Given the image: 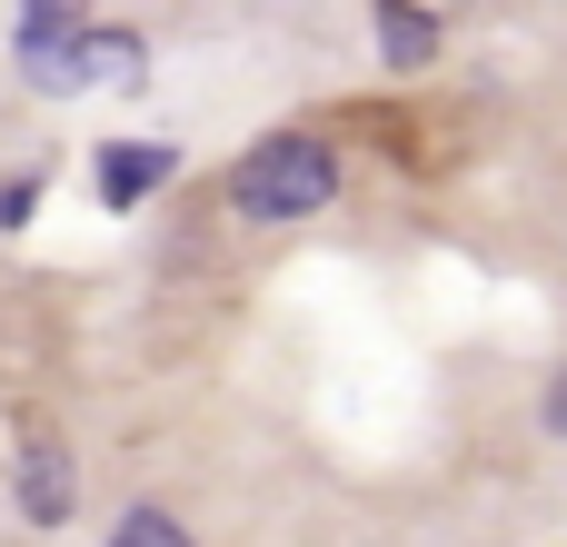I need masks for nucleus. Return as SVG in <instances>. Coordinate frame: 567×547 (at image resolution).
<instances>
[{"instance_id":"nucleus-1","label":"nucleus","mask_w":567,"mask_h":547,"mask_svg":"<svg viewBox=\"0 0 567 547\" xmlns=\"http://www.w3.org/2000/svg\"><path fill=\"white\" fill-rule=\"evenodd\" d=\"M329 199H339V149H329L319 130H269V140H249L239 169H229V209L259 219V229L319 219Z\"/></svg>"},{"instance_id":"nucleus-2","label":"nucleus","mask_w":567,"mask_h":547,"mask_svg":"<svg viewBox=\"0 0 567 547\" xmlns=\"http://www.w3.org/2000/svg\"><path fill=\"white\" fill-rule=\"evenodd\" d=\"M20 70L40 90H90V20L70 0H20Z\"/></svg>"},{"instance_id":"nucleus-3","label":"nucleus","mask_w":567,"mask_h":547,"mask_svg":"<svg viewBox=\"0 0 567 547\" xmlns=\"http://www.w3.org/2000/svg\"><path fill=\"white\" fill-rule=\"evenodd\" d=\"M10 488H20V518H30V528H60V518H70V448H60V438H20Z\"/></svg>"},{"instance_id":"nucleus-4","label":"nucleus","mask_w":567,"mask_h":547,"mask_svg":"<svg viewBox=\"0 0 567 547\" xmlns=\"http://www.w3.org/2000/svg\"><path fill=\"white\" fill-rule=\"evenodd\" d=\"M169 169H179V149H159V140H110V149H100V199H110V209H140L150 189H169Z\"/></svg>"},{"instance_id":"nucleus-5","label":"nucleus","mask_w":567,"mask_h":547,"mask_svg":"<svg viewBox=\"0 0 567 547\" xmlns=\"http://www.w3.org/2000/svg\"><path fill=\"white\" fill-rule=\"evenodd\" d=\"M379 60H389V70H429V60H439V10L379 0Z\"/></svg>"},{"instance_id":"nucleus-6","label":"nucleus","mask_w":567,"mask_h":547,"mask_svg":"<svg viewBox=\"0 0 567 547\" xmlns=\"http://www.w3.org/2000/svg\"><path fill=\"white\" fill-rule=\"evenodd\" d=\"M110 547H189V528H179L169 508H130V518L110 528Z\"/></svg>"},{"instance_id":"nucleus-7","label":"nucleus","mask_w":567,"mask_h":547,"mask_svg":"<svg viewBox=\"0 0 567 547\" xmlns=\"http://www.w3.org/2000/svg\"><path fill=\"white\" fill-rule=\"evenodd\" d=\"M40 209V179H0V229H20Z\"/></svg>"},{"instance_id":"nucleus-8","label":"nucleus","mask_w":567,"mask_h":547,"mask_svg":"<svg viewBox=\"0 0 567 547\" xmlns=\"http://www.w3.org/2000/svg\"><path fill=\"white\" fill-rule=\"evenodd\" d=\"M548 438H567V379L548 389Z\"/></svg>"}]
</instances>
